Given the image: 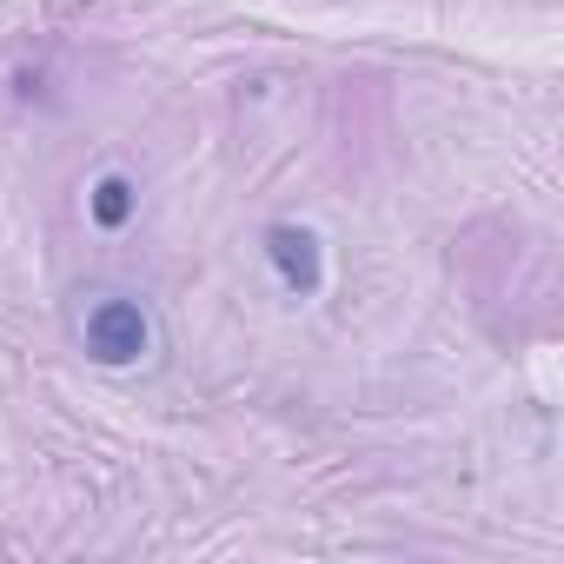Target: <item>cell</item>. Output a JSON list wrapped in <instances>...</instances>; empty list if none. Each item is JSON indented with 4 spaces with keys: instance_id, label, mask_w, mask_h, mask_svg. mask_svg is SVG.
<instances>
[{
    "instance_id": "cell-1",
    "label": "cell",
    "mask_w": 564,
    "mask_h": 564,
    "mask_svg": "<svg viewBox=\"0 0 564 564\" xmlns=\"http://www.w3.org/2000/svg\"><path fill=\"white\" fill-rule=\"evenodd\" d=\"M80 339H87V352H94L100 366H133V359L153 346V326H147V313H140L133 300H100V306L87 313Z\"/></svg>"
},
{
    "instance_id": "cell-2",
    "label": "cell",
    "mask_w": 564,
    "mask_h": 564,
    "mask_svg": "<svg viewBox=\"0 0 564 564\" xmlns=\"http://www.w3.org/2000/svg\"><path fill=\"white\" fill-rule=\"evenodd\" d=\"M265 259H272V272H279V279H286V293H300V300H313V293L326 286L319 239H313L306 226H293V219L265 226Z\"/></svg>"
},
{
    "instance_id": "cell-3",
    "label": "cell",
    "mask_w": 564,
    "mask_h": 564,
    "mask_svg": "<svg viewBox=\"0 0 564 564\" xmlns=\"http://www.w3.org/2000/svg\"><path fill=\"white\" fill-rule=\"evenodd\" d=\"M133 206H140V193H133L127 173H100L94 193H87V213H94V226H107V232H120V226L133 219Z\"/></svg>"
}]
</instances>
